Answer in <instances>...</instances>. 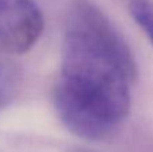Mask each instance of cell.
I'll use <instances>...</instances> for the list:
<instances>
[{
	"label": "cell",
	"instance_id": "obj_1",
	"mask_svg": "<svg viewBox=\"0 0 153 152\" xmlns=\"http://www.w3.org/2000/svg\"><path fill=\"white\" fill-rule=\"evenodd\" d=\"M61 65L53 88L59 120L82 139H109L129 115L138 69L121 32L93 0L67 3Z\"/></svg>",
	"mask_w": 153,
	"mask_h": 152
},
{
	"label": "cell",
	"instance_id": "obj_2",
	"mask_svg": "<svg viewBox=\"0 0 153 152\" xmlns=\"http://www.w3.org/2000/svg\"><path fill=\"white\" fill-rule=\"evenodd\" d=\"M43 27V13L34 0H0V51H28L39 40Z\"/></svg>",
	"mask_w": 153,
	"mask_h": 152
},
{
	"label": "cell",
	"instance_id": "obj_3",
	"mask_svg": "<svg viewBox=\"0 0 153 152\" xmlns=\"http://www.w3.org/2000/svg\"><path fill=\"white\" fill-rule=\"evenodd\" d=\"M22 86V75L10 61L0 59V112L12 104Z\"/></svg>",
	"mask_w": 153,
	"mask_h": 152
},
{
	"label": "cell",
	"instance_id": "obj_4",
	"mask_svg": "<svg viewBox=\"0 0 153 152\" xmlns=\"http://www.w3.org/2000/svg\"><path fill=\"white\" fill-rule=\"evenodd\" d=\"M129 12L137 26L144 31L153 45V1L152 0H130Z\"/></svg>",
	"mask_w": 153,
	"mask_h": 152
},
{
	"label": "cell",
	"instance_id": "obj_5",
	"mask_svg": "<svg viewBox=\"0 0 153 152\" xmlns=\"http://www.w3.org/2000/svg\"><path fill=\"white\" fill-rule=\"evenodd\" d=\"M69 152H91V151L85 150V148H74V150H71V151H69Z\"/></svg>",
	"mask_w": 153,
	"mask_h": 152
}]
</instances>
